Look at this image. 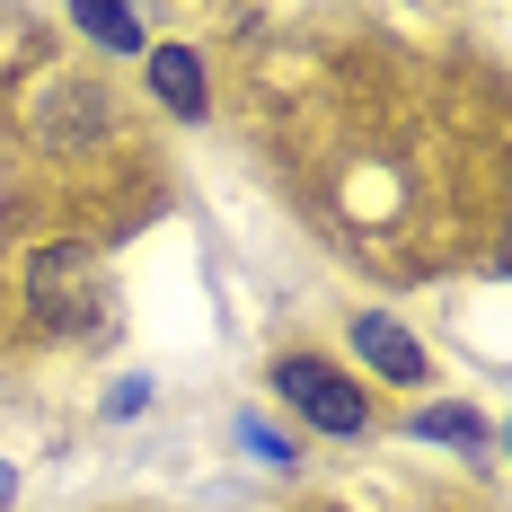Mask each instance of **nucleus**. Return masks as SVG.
<instances>
[{"label":"nucleus","instance_id":"nucleus-1","mask_svg":"<svg viewBox=\"0 0 512 512\" xmlns=\"http://www.w3.org/2000/svg\"><path fill=\"white\" fill-rule=\"evenodd\" d=\"M27 309L53 336H98L115 318V274L98 248H36L27 256Z\"/></svg>","mask_w":512,"mask_h":512},{"label":"nucleus","instance_id":"nucleus-2","mask_svg":"<svg viewBox=\"0 0 512 512\" xmlns=\"http://www.w3.org/2000/svg\"><path fill=\"white\" fill-rule=\"evenodd\" d=\"M274 389L292 398V407L318 424V433H336V442H354L362 424H371V407H362V389L354 380H336L327 362H309V354H292V362H274Z\"/></svg>","mask_w":512,"mask_h":512},{"label":"nucleus","instance_id":"nucleus-3","mask_svg":"<svg viewBox=\"0 0 512 512\" xmlns=\"http://www.w3.org/2000/svg\"><path fill=\"white\" fill-rule=\"evenodd\" d=\"M354 354L371 362L380 380H398V389H415V380H424V345H415L398 318H380V309H371V318H354Z\"/></svg>","mask_w":512,"mask_h":512},{"label":"nucleus","instance_id":"nucleus-4","mask_svg":"<svg viewBox=\"0 0 512 512\" xmlns=\"http://www.w3.org/2000/svg\"><path fill=\"white\" fill-rule=\"evenodd\" d=\"M151 89H159V106H177V115H204V62L186 45H159L151 53Z\"/></svg>","mask_w":512,"mask_h":512},{"label":"nucleus","instance_id":"nucleus-5","mask_svg":"<svg viewBox=\"0 0 512 512\" xmlns=\"http://www.w3.org/2000/svg\"><path fill=\"white\" fill-rule=\"evenodd\" d=\"M71 18H80V36H98L106 53H142V18H133V0H71Z\"/></svg>","mask_w":512,"mask_h":512},{"label":"nucleus","instance_id":"nucleus-6","mask_svg":"<svg viewBox=\"0 0 512 512\" xmlns=\"http://www.w3.org/2000/svg\"><path fill=\"white\" fill-rule=\"evenodd\" d=\"M415 433H424V442H468V451H477V442H486V415H468V407H424V415H415Z\"/></svg>","mask_w":512,"mask_h":512},{"label":"nucleus","instance_id":"nucleus-7","mask_svg":"<svg viewBox=\"0 0 512 512\" xmlns=\"http://www.w3.org/2000/svg\"><path fill=\"white\" fill-rule=\"evenodd\" d=\"M239 442H248V451H256L265 468H283V460H292V442H283L274 424H256V415H239Z\"/></svg>","mask_w":512,"mask_h":512},{"label":"nucleus","instance_id":"nucleus-8","mask_svg":"<svg viewBox=\"0 0 512 512\" xmlns=\"http://www.w3.org/2000/svg\"><path fill=\"white\" fill-rule=\"evenodd\" d=\"M9 495H18V477H9V468H0V504H9Z\"/></svg>","mask_w":512,"mask_h":512}]
</instances>
